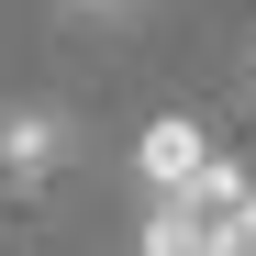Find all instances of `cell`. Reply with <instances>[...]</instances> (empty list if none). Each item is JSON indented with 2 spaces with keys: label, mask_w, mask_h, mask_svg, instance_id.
Wrapping results in <instances>:
<instances>
[{
  "label": "cell",
  "mask_w": 256,
  "mask_h": 256,
  "mask_svg": "<svg viewBox=\"0 0 256 256\" xmlns=\"http://www.w3.org/2000/svg\"><path fill=\"white\" fill-rule=\"evenodd\" d=\"M200 167H212V134H200L190 112H167V122H145V190H190Z\"/></svg>",
  "instance_id": "cell-3"
},
{
  "label": "cell",
  "mask_w": 256,
  "mask_h": 256,
  "mask_svg": "<svg viewBox=\"0 0 256 256\" xmlns=\"http://www.w3.org/2000/svg\"><path fill=\"white\" fill-rule=\"evenodd\" d=\"M234 212H245V178L212 156L190 190H156V212H145V256H223V245H234Z\"/></svg>",
  "instance_id": "cell-1"
},
{
  "label": "cell",
  "mask_w": 256,
  "mask_h": 256,
  "mask_svg": "<svg viewBox=\"0 0 256 256\" xmlns=\"http://www.w3.org/2000/svg\"><path fill=\"white\" fill-rule=\"evenodd\" d=\"M223 256H256V190H245V212H234V245Z\"/></svg>",
  "instance_id": "cell-4"
},
{
  "label": "cell",
  "mask_w": 256,
  "mask_h": 256,
  "mask_svg": "<svg viewBox=\"0 0 256 256\" xmlns=\"http://www.w3.org/2000/svg\"><path fill=\"white\" fill-rule=\"evenodd\" d=\"M67 167V122L56 112H0V178L12 190H45Z\"/></svg>",
  "instance_id": "cell-2"
}]
</instances>
